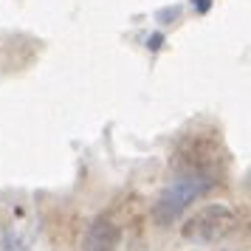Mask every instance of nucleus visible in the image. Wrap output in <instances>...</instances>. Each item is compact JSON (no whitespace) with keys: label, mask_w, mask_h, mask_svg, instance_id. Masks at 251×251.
<instances>
[{"label":"nucleus","mask_w":251,"mask_h":251,"mask_svg":"<svg viewBox=\"0 0 251 251\" xmlns=\"http://www.w3.org/2000/svg\"><path fill=\"white\" fill-rule=\"evenodd\" d=\"M31 249V220L25 206H12L0 215V251H28Z\"/></svg>","instance_id":"3"},{"label":"nucleus","mask_w":251,"mask_h":251,"mask_svg":"<svg viewBox=\"0 0 251 251\" xmlns=\"http://www.w3.org/2000/svg\"><path fill=\"white\" fill-rule=\"evenodd\" d=\"M192 6L198 12H209V6H212V0H192Z\"/></svg>","instance_id":"5"},{"label":"nucleus","mask_w":251,"mask_h":251,"mask_svg":"<svg viewBox=\"0 0 251 251\" xmlns=\"http://www.w3.org/2000/svg\"><path fill=\"white\" fill-rule=\"evenodd\" d=\"M212 186H215V181H212V175H206V172H189V175H183L178 181H172L170 186L161 192L158 201H155V209H152L155 223H161V226L175 223V220L189 209V203H195L198 198H203Z\"/></svg>","instance_id":"1"},{"label":"nucleus","mask_w":251,"mask_h":251,"mask_svg":"<svg viewBox=\"0 0 251 251\" xmlns=\"http://www.w3.org/2000/svg\"><path fill=\"white\" fill-rule=\"evenodd\" d=\"M119 243H122V228L110 217H96L82 237L79 251H116Z\"/></svg>","instance_id":"4"},{"label":"nucleus","mask_w":251,"mask_h":251,"mask_svg":"<svg viewBox=\"0 0 251 251\" xmlns=\"http://www.w3.org/2000/svg\"><path fill=\"white\" fill-rule=\"evenodd\" d=\"M234 228H237L234 209H228L223 203H212L198 209L181 226V234L183 240H192V243H217V240L228 237Z\"/></svg>","instance_id":"2"}]
</instances>
